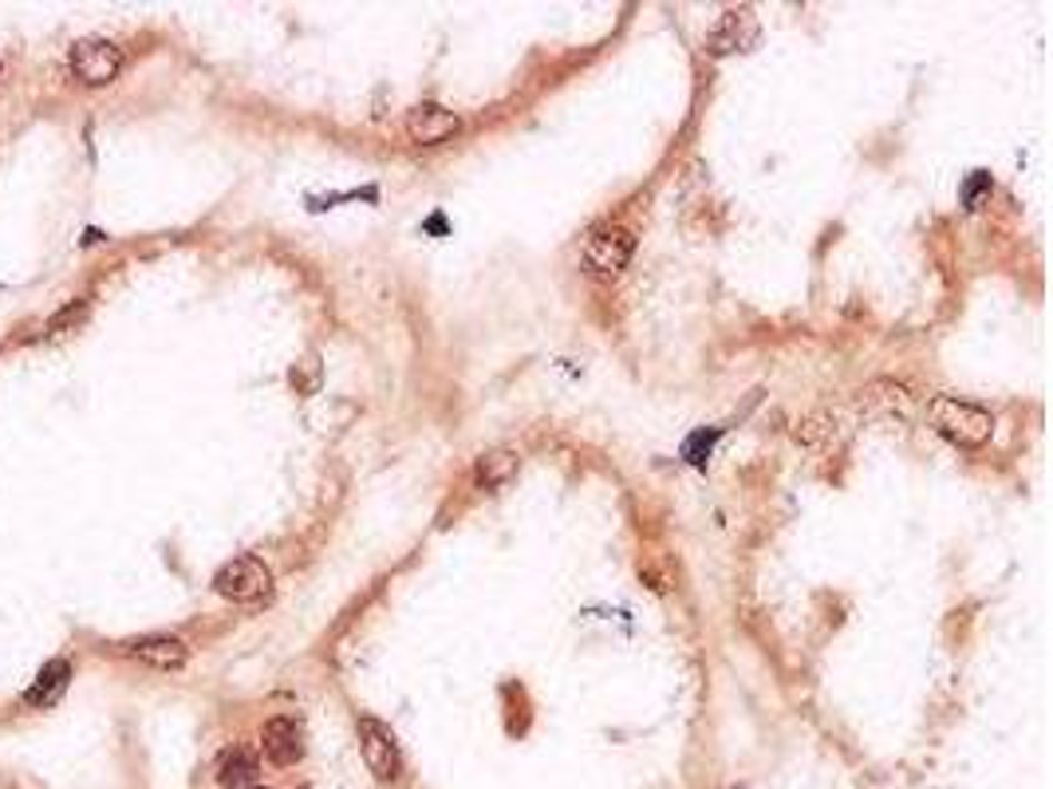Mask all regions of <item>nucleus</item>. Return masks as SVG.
I'll return each mask as SVG.
<instances>
[{
    "instance_id": "nucleus-4",
    "label": "nucleus",
    "mask_w": 1053,
    "mask_h": 789,
    "mask_svg": "<svg viewBox=\"0 0 1053 789\" xmlns=\"http://www.w3.org/2000/svg\"><path fill=\"white\" fill-rule=\"evenodd\" d=\"M631 253H636V237H631V229L600 226V229H592L584 241V265L597 273V277H612V273H620L623 265H628Z\"/></svg>"
},
{
    "instance_id": "nucleus-16",
    "label": "nucleus",
    "mask_w": 1053,
    "mask_h": 789,
    "mask_svg": "<svg viewBox=\"0 0 1053 789\" xmlns=\"http://www.w3.org/2000/svg\"><path fill=\"white\" fill-rule=\"evenodd\" d=\"M249 789H268V786H249Z\"/></svg>"
},
{
    "instance_id": "nucleus-2",
    "label": "nucleus",
    "mask_w": 1053,
    "mask_h": 789,
    "mask_svg": "<svg viewBox=\"0 0 1053 789\" xmlns=\"http://www.w3.org/2000/svg\"><path fill=\"white\" fill-rule=\"evenodd\" d=\"M214 589L234 604H257L273 592V573L268 564L257 556H234L229 564H222L214 576Z\"/></svg>"
},
{
    "instance_id": "nucleus-5",
    "label": "nucleus",
    "mask_w": 1053,
    "mask_h": 789,
    "mask_svg": "<svg viewBox=\"0 0 1053 789\" xmlns=\"http://www.w3.org/2000/svg\"><path fill=\"white\" fill-rule=\"evenodd\" d=\"M360 750H363L367 770H372L380 781L398 778V766H403L398 742H395V734H391L387 722H380L375 714H363L360 719Z\"/></svg>"
},
{
    "instance_id": "nucleus-3",
    "label": "nucleus",
    "mask_w": 1053,
    "mask_h": 789,
    "mask_svg": "<svg viewBox=\"0 0 1053 789\" xmlns=\"http://www.w3.org/2000/svg\"><path fill=\"white\" fill-rule=\"evenodd\" d=\"M71 71L79 83L87 87H107L122 71V48L104 36H87L71 48Z\"/></svg>"
},
{
    "instance_id": "nucleus-10",
    "label": "nucleus",
    "mask_w": 1053,
    "mask_h": 789,
    "mask_svg": "<svg viewBox=\"0 0 1053 789\" xmlns=\"http://www.w3.org/2000/svg\"><path fill=\"white\" fill-rule=\"evenodd\" d=\"M68 679H71V663L68 660L43 663L40 675H36L32 687L24 691V703L28 707H56L63 699V691H68Z\"/></svg>"
},
{
    "instance_id": "nucleus-13",
    "label": "nucleus",
    "mask_w": 1053,
    "mask_h": 789,
    "mask_svg": "<svg viewBox=\"0 0 1053 789\" xmlns=\"http://www.w3.org/2000/svg\"><path fill=\"white\" fill-rule=\"evenodd\" d=\"M715 438H718V431H699V434H691V438L682 443V458L695 462V466H702V462H707V454H710V446H715Z\"/></svg>"
},
{
    "instance_id": "nucleus-14",
    "label": "nucleus",
    "mask_w": 1053,
    "mask_h": 789,
    "mask_svg": "<svg viewBox=\"0 0 1053 789\" xmlns=\"http://www.w3.org/2000/svg\"><path fill=\"white\" fill-rule=\"evenodd\" d=\"M983 194H991V174L975 170V174L967 178V186H963V206H967V209H978Z\"/></svg>"
},
{
    "instance_id": "nucleus-1",
    "label": "nucleus",
    "mask_w": 1053,
    "mask_h": 789,
    "mask_svg": "<svg viewBox=\"0 0 1053 789\" xmlns=\"http://www.w3.org/2000/svg\"><path fill=\"white\" fill-rule=\"evenodd\" d=\"M927 423H932L943 438L963 446V451H978V446L991 443V434H994L991 411L978 407V403L955 400V395H935V400H927Z\"/></svg>"
},
{
    "instance_id": "nucleus-8",
    "label": "nucleus",
    "mask_w": 1053,
    "mask_h": 789,
    "mask_svg": "<svg viewBox=\"0 0 1053 789\" xmlns=\"http://www.w3.org/2000/svg\"><path fill=\"white\" fill-rule=\"evenodd\" d=\"M127 655L130 660L147 663V668H158V671H174L186 663V643L174 640V635H142V640L127 643Z\"/></svg>"
},
{
    "instance_id": "nucleus-11",
    "label": "nucleus",
    "mask_w": 1053,
    "mask_h": 789,
    "mask_svg": "<svg viewBox=\"0 0 1053 789\" xmlns=\"http://www.w3.org/2000/svg\"><path fill=\"white\" fill-rule=\"evenodd\" d=\"M257 773H260V762H257V755H253L249 747L225 750L222 762H217V781H222L225 789H249V786H257Z\"/></svg>"
},
{
    "instance_id": "nucleus-6",
    "label": "nucleus",
    "mask_w": 1053,
    "mask_h": 789,
    "mask_svg": "<svg viewBox=\"0 0 1053 789\" xmlns=\"http://www.w3.org/2000/svg\"><path fill=\"white\" fill-rule=\"evenodd\" d=\"M403 130L406 139L419 142V147H442V142L454 139L457 130H462V119L442 103H419L406 111Z\"/></svg>"
},
{
    "instance_id": "nucleus-15",
    "label": "nucleus",
    "mask_w": 1053,
    "mask_h": 789,
    "mask_svg": "<svg viewBox=\"0 0 1053 789\" xmlns=\"http://www.w3.org/2000/svg\"><path fill=\"white\" fill-rule=\"evenodd\" d=\"M83 313H87V300H76V304L68 308V313L56 316V320H52V332H68L76 320H83Z\"/></svg>"
},
{
    "instance_id": "nucleus-9",
    "label": "nucleus",
    "mask_w": 1053,
    "mask_h": 789,
    "mask_svg": "<svg viewBox=\"0 0 1053 789\" xmlns=\"http://www.w3.org/2000/svg\"><path fill=\"white\" fill-rule=\"evenodd\" d=\"M758 40V24H754L750 12H726L722 20H718V28L707 36V48L715 56H726V52H746L750 43Z\"/></svg>"
},
{
    "instance_id": "nucleus-12",
    "label": "nucleus",
    "mask_w": 1053,
    "mask_h": 789,
    "mask_svg": "<svg viewBox=\"0 0 1053 789\" xmlns=\"http://www.w3.org/2000/svg\"><path fill=\"white\" fill-rule=\"evenodd\" d=\"M518 474V454L513 451H490L478 458L474 466V486L478 490H493L501 486V482H510V477Z\"/></svg>"
},
{
    "instance_id": "nucleus-7",
    "label": "nucleus",
    "mask_w": 1053,
    "mask_h": 789,
    "mask_svg": "<svg viewBox=\"0 0 1053 789\" xmlns=\"http://www.w3.org/2000/svg\"><path fill=\"white\" fill-rule=\"evenodd\" d=\"M260 750L273 766H296L304 758V727L296 719H268L260 730Z\"/></svg>"
}]
</instances>
